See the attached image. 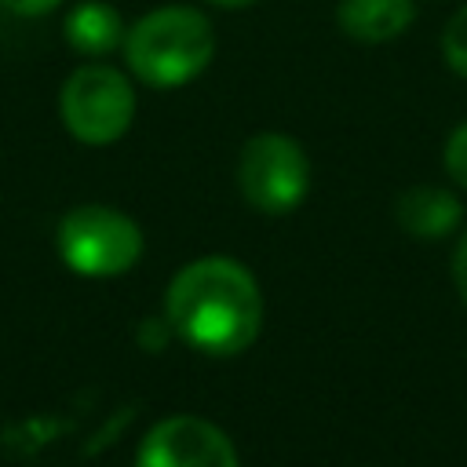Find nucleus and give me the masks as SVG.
I'll list each match as a JSON object with an SVG mask.
<instances>
[{
  "label": "nucleus",
  "instance_id": "nucleus-4",
  "mask_svg": "<svg viewBox=\"0 0 467 467\" xmlns=\"http://www.w3.org/2000/svg\"><path fill=\"white\" fill-rule=\"evenodd\" d=\"M58 109L73 139L88 146H109L131 128L135 91L128 77L109 66H80L62 84Z\"/></svg>",
  "mask_w": 467,
  "mask_h": 467
},
{
  "label": "nucleus",
  "instance_id": "nucleus-10",
  "mask_svg": "<svg viewBox=\"0 0 467 467\" xmlns=\"http://www.w3.org/2000/svg\"><path fill=\"white\" fill-rule=\"evenodd\" d=\"M441 55H445V62H449L452 73L467 77V4L441 29Z\"/></svg>",
  "mask_w": 467,
  "mask_h": 467
},
{
  "label": "nucleus",
  "instance_id": "nucleus-1",
  "mask_svg": "<svg viewBox=\"0 0 467 467\" xmlns=\"http://www.w3.org/2000/svg\"><path fill=\"white\" fill-rule=\"evenodd\" d=\"M164 317L182 343L204 354H237L263 328V292L237 259L208 255L175 274Z\"/></svg>",
  "mask_w": 467,
  "mask_h": 467
},
{
  "label": "nucleus",
  "instance_id": "nucleus-7",
  "mask_svg": "<svg viewBox=\"0 0 467 467\" xmlns=\"http://www.w3.org/2000/svg\"><path fill=\"white\" fill-rule=\"evenodd\" d=\"M394 215H398V226L409 237L438 241V237H445V234H452L460 226L463 204L449 190H441V186H409L398 197Z\"/></svg>",
  "mask_w": 467,
  "mask_h": 467
},
{
  "label": "nucleus",
  "instance_id": "nucleus-2",
  "mask_svg": "<svg viewBox=\"0 0 467 467\" xmlns=\"http://www.w3.org/2000/svg\"><path fill=\"white\" fill-rule=\"evenodd\" d=\"M128 66L153 88H179L201 77L215 55V29L193 7H157L124 36Z\"/></svg>",
  "mask_w": 467,
  "mask_h": 467
},
{
  "label": "nucleus",
  "instance_id": "nucleus-12",
  "mask_svg": "<svg viewBox=\"0 0 467 467\" xmlns=\"http://www.w3.org/2000/svg\"><path fill=\"white\" fill-rule=\"evenodd\" d=\"M452 281H456L460 299L467 303V234H460V241L452 248Z\"/></svg>",
  "mask_w": 467,
  "mask_h": 467
},
{
  "label": "nucleus",
  "instance_id": "nucleus-3",
  "mask_svg": "<svg viewBox=\"0 0 467 467\" xmlns=\"http://www.w3.org/2000/svg\"><path fill=\"white\" fill-rule=\"evenodd\" d=\"M58 255L73 274L117 277L131 270L142 255V230L117 208L80 204L62 215L55 234Z\"/></svg>",
  "mask_w": 467,
  "mask_h": 467
},
{
  "label": "nucleus",
  "instance_id": "nucleus-11",
  "mask_svg": "<svg viewBox=\"0 0 467 467\" xmlns=\"http://www.w3.org/2000/svg\"><path fill=\"white\" fill-rule=\"evenodd\" d=\"M445 171L452 175L456 186L467 190V120L449 135L445 142Z\"/></svg>",
  "mask_w": 467,
  "mask_h": 467
},
{
  "label": "nucleus",
  "instance_id": "nucleus-9",
  "mask_svg": "<svg viewBox=\"0 0 467 467\" xmlns=\"http://www.w3.org/2000/svg\"><path fill=\"white\" fill-rule=\"evenodd\" d=\"M66 40L80 55H109L124 44V22L120 11L106 0H84L66 15Z\"/></svg>",
  "mask_w": 467,
  "mask_h": 467
},
{
  "label": "nucleus",
  "instance_id": "nucleus-13",
  "mask_svg": "<svg viewBox=\"0 0 467 467\" xmlns=\"http://www.w3.org/2000/svg\"><path fill=\"white\" fill-rule=\"evenodd\" d=\"M7 11H15V15H47V11H55L62 0H0Z\"/></svg>",
  "mask_w": 467,
  "mask_h": 467
},
{
  "label": "nucleus",
  "instance_id": "nucleus-6",
  "mask_svg": "<svg viewBox=\"0 0 467 467\" xmlns=\"http://www.w3.org/2000/svg\"><path fill=\"white\" fill-rule=\"evenodd\" d=\"M135 467H237V449L215 423L171 416L142 438Z\"/></svg>",
  "mask_w": 467,
  "mask_h": 467
},
{
  "label": "nucleus",
  "instance_id": "nucleus-8",
  "mask_svg": "<svg viewBox=\"0 0 467 467\" xmlns=\"http://www.w3.org/2000/svg\"><path fill=\"white\" fill-rule=\"evenodd\" d=\"M412 15V0H339L336 22L358 44H383L401 36Z\"/></svg>",
  "mask_w": 467,
  "mask_h": 467
},
{
  "label": "nucleus",
  "instance_id": "nucleus-14",
  "mask_svg": "<svg viewBox=\"0 0 467 467\" xmlns=\"http://www.w3.org/2000/svg\"><path fill=\"white\" fill-rule=\"evenodd\" d=\"M208 4H219V7H248L255 0H208Z\"/></svg>",
  "mask_w": 467,
  "mask_h": 467
},
{
  "label": "nucleus",
  "instance_id": "nucleus-5",
  "mask_svg": "<svg viewBox=\"0 0 467 467\" xmlns=\"http://www.w3.org/2000/svg\"><path fill=\"white\" fill-rule=\"evenodd\" d=\"M237 182L255 212L285 215L310 190V161L303 146L281 131L252 135L237 161Z\"/></svg>",
  "mask_w": 467,
  "mask_h": 467
}]
</instances>
